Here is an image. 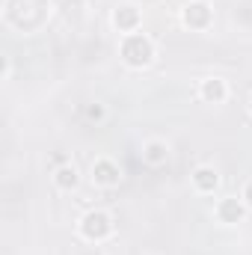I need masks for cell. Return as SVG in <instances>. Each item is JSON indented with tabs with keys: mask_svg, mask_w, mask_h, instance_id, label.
Instances as JSON below:
<instances>
[{
	"mask_svg": "<svg viewBox=\"0 0 252 255\" xmlns=\"http://www.w3.org/2000/svg\"><path fill=\"white\" fill-rule=\"evenodd\" d=\"M122 57H125L127 65L139 68V65H148L151 57H154V48L145 36H127L125 45H122Z\"/></svg>",
	"mask_w": 252,
	"mask_h": 255,
	"instance_id": "6da1fadb",
	"label": "cell"
},
{
	"mask_svg": "<svg viewBox=\"0 0 252 255\" xmlns=\"http://www.w3.org/2000/svg\"><path fill=\"white\" fill-rule=\"evenodd\" d=\"M250 107H252V101H250Z\"/></svg>",
	"mask_w": 252,
	"mask_h": 255,
	"instance_id": "4fadbf2b",
	"label": "cell"
},
{
	"mask_svg": "<svg viewBox=\"0 0 252 255\" xmlns=\"http://www.w3.org/2000/svg\"><path fill=\"white\" fill-rule=\"evenodd\" d=\"M57 184H60L63 190H68V187L77 184V172H74V166H63V169L57 172Z\"/></svg>",
	"mask_w": 252,
	"mask_h": 255,
	"instance_id": "9c48e42d",
	"label": "cell"
},
{
	"mask_svg": "<svg viewBox=\"0 0 252 255\" xmlns=\"http://www.w3.org/2000/svg\"><path fill=\"white\" fill-rule=\"evenodd\" d=\"M139 24V12L133 9V6H122L119 12H116V27L119 30H133Z\"/></svg>",
	"mask_w": 252,
	"mask_h": 255,
	"instance_id": "52a82bcc",
	"label": "cell"
},
{
	"mask_svg": "<svg viewBox=\"0 0 252 255\" xmlns=\"http://www.w3.org/2000/svg\"><path fill=\"white\" fill-rule=\"evenodd\" d=\"M145 160H148V163H163V160H166V145L151 142V145L145 148Z\"/></svg>",
	"mask_w": 252,
	"mask_h": 255,
	"instance_id": "30bf717a",
	"label": "cell"
},
{
	"mask_svg": "<svg viewBox=\"0 0 252 255\" xmlns=\"http://www.w3.org/2000/svg\"><path fill=\"white\" fill-rule=\"evenodd\" d=\"M86 116H89V119H101V116H104V110L95 104V107H89V110H86Z\"/></svg>",
	"mask_w": 252,
	"mask_h": 255,
	"instance_id": "8fae6325",
	"label": "cell"
},
{
	"mask_svg": "<svg viewBox=\"0 0 252 255\" xmlns=\"http://www.w3.org/2000/svg\"><path fill=\"white\" fill-rule=\"evenodd\" d=\"M247 202H250V205H252V181H250V184H247Z\"/></svg>",
	"mask_w": 252,
	"mask_h": 255,
	"instance_id": "7c38bea8",
	"label": "cell"
},
{
	"mask_svg": "<svg viewBox=\"0 0 252 255\" xmlns=\"http://www.w3.org/2000/svg\"><path fill=\"white\" fill-rule=\"evenodd\" d=\"M193 181H196V187H199V190H214V187H217V181H220V178H217V172H214V169H208V166H202V169H196V172H193Z\"/></svg>",
	"mask_w": 252,
	"mask_h": 255,
	"instance_id": "8992f818",
	"label": "cell"
},
{
	"mask_svg": "<svg viewBox=\"0 0 252 255\" xmlns=\"http://www.w3.org/2000/svg\"><path fill=\"white\" fill-rule=\"evenodd\" d=\"M80 229H83V235L89 238V241H101V238H107L110 235V217L107 214H101V211H92V214H86L83 217V223H80Z\"/></svg>",
	"mask_w": 252,
	"mask_h": 255,
	"instance_id": "7a4b0ae2",
	"label": "cell"
},
{
	"mask_svg": "<svg viewBox=\"0 0 252 255\" xmlns=\"http://www.w3.org/2000/svg\"><path fill=\"white\" fill-rule=\"evenodd\" d=\"M217 214H220L223 223H238V220L244 217V205H241L238 199H223L220 208H217Z\"/></svg>",
	"mask_w": 252,
	"mask_h": 255,
	"instance_id": "5b68a950",
	"label": "cell"
},
{
	"mask_svg": "<svg viewBox=\"0 0 252 255\" xmlns=\"http://www.w3.org/2000/svg\"><path fill=\"white\" fill-rule=\"evenodd\" d=\"M92 178H95V184H101V187H116L122 175H119V166H116V163L98 160V163L92 166Z\"/></svg>",
	"mask_w": 252,
	"mask_h": 255,
	"instance_id": "3957f363",
	"label": "cell"
},
{
	"mask_svg": "<svg viewBox=\"0 0 252 255\" xmlns=\"http://www.w3.org/2000/svg\"><path fill=\"white\" fill-rule=\"evenodd\" d=\"M184 21H187V27H205L211 21V6L208 3H190L184 9Z\"/></svg>",
	"mask_w": 252,
	"mask_h": 255,
	"instance_id": "277c9868",
	"label": "cell"
},
{
	"mask_svg": "<svg viewBox=\"0 0 252 255\" xmlns=\"http://www.w3.org/2000/svg\"><path fill=\"white\" fill-rule=\"evenodd\" d=\"M202 95L208 98V101H223L226 98V83L223 80H205V86H202Z\"/></svg>",
	"mask_w": 252,
	"mask_h": 255,
	"instance_id": "ba28073f",
	"label": "cell"
}]
</instances>
